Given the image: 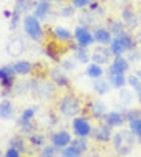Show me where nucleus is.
Masks as SVG:
<instances>
[{"label":"nucleus","instance_id":"2","mask_svg":"<svg viewBox=\"0 0 141 157\" xmlns=\"http://www.w3.org/2000/svg\"><path fill=\"white\" fill-rule=\"evenodd\" d=\"M59 110L61 114L65 117H76L79 112L82 110V103L76 95H64L59 101Z\"/></svg>","mask_w":141,"mask_h":157},{"label":"nucleus","instance_id":"7","mask_svg":"<svg viewBox=\"0 0 141 157\" xmlns=\"http://www.w3.org/2000/svg\"><path fill=\"white\" fill-rule=\"evenodd\" d=\"M110 55H112V52H110L109 47H98V48L93 50V53H91V61L95 62V64L102 65V64H107L109 62Z\"/></svg>","mask_w":141,"mask_h":157},{"label":"nucleus","instance_id":"35","mask_svg":"<svg viewBox=\"0 0 141 157\" xmlns=\"http://www.w3.org/2000/svg\"><path fill=\"white\" fill-rule=\"evenodd\" d=\"M19 24H20V14L13 10V16H11V19H9V30L14 31V30L19 27Z\"/></svg>","mask_w":141,"mask_h":157},{"label":"nucleus","instance_id":"23","mask_svg":"<svg viewBox=\"0 0 141 157\" xmlns=\"http://www.w3.org/2000/svg\"><path fill=\"white\" fill-rule=\"evenodd\" d=\"M93 89H95V92L98 95H106L109 90H110V82L106 81V79H95V82H93Z\"/></svg>","mask_w":141,"mask_h":157},{"label":"nucleus","instance_id":"31","mask_svg":"<svg viewBox=\"0 0 141 157\" xmlns=\"http://www.w3.org/2000/svg\"><path fill=\"white\" fill-rule=\"evenodd\" d=\"M58 149H59V148H56L53 143H51V145H45V146L42 148V151H40V157H56Z\"/></svg>","mask_w":141,"mask_h":157},{"label":"nucleus","instance_id":"10","mask_svg":"<svg viewBox=\"0 0 141 157\" xmlns=\"http://www.w3.org/2000/svg\"><path fill=\"white\" fill-rule=\"evenodd\" d=\"M93 137H95L98 142H102V143L110 142V139H112V126H109L107 123L99 124L95 129V132H93Z\"/></svg>","mask_w":141,"mask_h":157},{"label":"nucleus","instance_id":"19","mask_svg":"<svg viewBox=\"0 0 141 157\" xmlns=\"http://www.w3.org/2000/svg\"><path fill=\"white\" fill-rule=\"evenodd\" d=\"M93 37H95V42L98 44H110L112 42V33L107 28H96L95 33H93Z\"/></svg>","mask_w":141,"mask_h":157},{"label":"nucleus","instance_id":"45","mask_svg":"<svg viewBox=\"0 0 141 157\" xmlns=\"http://www.w3.org/2000/svg\"><path fill=\"white\" fill-rule=\"evenodd\" d=\"M36 2H48V0H36Z\"/></svg>","mask_w":141,"mask_h":157},{"label":"nucleus","instance_id":"27","mask_svg":"<svg viewBox=\"0 0 141 157\" xmlns=\"http://www.w3.org/2000/svg\"><path fill=\"white\" fill-rule=\"evenodd\" d=\"M109 48H110V52H112V55H113V56H123V53L126 52V50H124V47L121 45V42L118 40V37L112 39Z\"/></svg>","mask_w":141,"mask_h":157},{"label":"nucleus","instance_id":"20","mask_svg":"<svg viewBox=\"0 0 141 157\" xmlns=\"http://www.w3.org/2000/svg\"><path fill=\"white\" fill-rule=\"evenodd\" d=\"M25 50V42H23L20 37H16L9 42V47H8V52L11 56H20L22 52Z\"/></svg>","mask_w":141,"mask_h":157},{"label":"nucleus","instance_id":"8","mask_svg":"<svg viewBox=\"0 0 141 157\" xmlns=\"http://www.w3.org/2000/svg\"><path fill=\"white\" fill-rule=\"evenodd\" d=\"M107 78H109L110 86L112 87H116V89H123L124 84L127 82V78L124 76V73H120V72L113 70L112 67L107 70Z\"/></svg>","mask_w":141,"mask_h":157},{"label":"nucleus","instance_id":"4","mask_svg":"<svg viewBox=\"0 0 141 157\" xmlns=\"http://www.w3.org/2000/svg\"><path fill=\"white\" fill-rule=\"evenodd\" d=\"M16 70L13 69V64L0 67V86L5 89H13L16 84Z\"/></svg>","mask_w":141,"mask_h":157},{"label":"nucleus","instance_id":"6","mask_svg":"<svg viewBox=\"0 0 141 157\" xmlns=\"http://www.w3.org/2000/svg\"><path fill=\"white\" fill-rule=\"evenodd\" d=\"M72 126H73V132L76 137H87L91 134V126H90L88 120L84 117H76L73 120Z\"/></svg>","mask_w":141,"mask_h":157},{"label":"nucleus","instance_id":"43","mask_svg":"<svg viewBox=\"0 0 141 157\" xmlns=\"http://www.w3.org/2000/svg\"><path fill=\"white\" fill-rule=\"evenodd\" d=\"M3 16H5L6 19H11V16H13V11H9V10H5V11H3Z\"/></svg>","mask_w":141,"mask_h":157},{"label":"nucleus","instance_id":"33","mask_svg":"<svg viewBox=\"0 0 141 157\" xmlns=\"http://www.w3.org/2000/svg\"><path fill=\"white\" fill-rule=\"evenodd\" d=\"M36 110H37V107H27L25 110L22 112V117H20V120L22 121H33V118H34V115H36Z\"/></svg>","mask_w":141,"mask_h":157},{"label":"nucleus","instance_id":"21","mask_svg":"<svg viewBox=\"0 0 141 157\" xmlns=\"http://www.w3.org/2000/svg\"><path fill=\"white\" fill-rule=\"evenodd\" d=\"M13 115H14V106H13V103L8 101V100H3L2 103H0V118L9 120Z\"/></svg>","mask_w":141,"mask_h":157},{"label":"nucleus","instance_id":"39","mask_svg":"<svg viewBox=\"0 0 141 157\" xmlns=\"http://www.w3.org/2000/svg\"><path fill=\"white\" fill-rule=\"evenodd\" d=\"M120 98H121V101H123V103H130V101L133 100L132 94H130L129 90H126V89H121V92H120Z\"/></svg>","mask_w":141,"mask_h":157},{"label":"nucleus","instance_id":"1","mask_svg":"<svg viewBox=\"0 0 141 157\" xmlns=\"http://www.w3.org/2000/svg\"><path fill=\"white\" fill-rule=\"evenodd\" d=\"M113 146L121 155H127L135 146V134L132 131H120L113 136Z\"/></svg>","mask_w":141,"mask_h":157},{"label":"nucleus","instance_id":"13","mask_svg":"<svg viewBox=\"0 0 141 157\" xmlns=\"http://www.w3.org/2000/svg\"><path fill=\"white\" fill-rule=\"evenodd\" d=\"M13 69L16 70V73L17 75H22V76H27V75H30V73H33V70H34V65L30 62V61H16V62H13Z\"/></svg>","mask_w":141,"mask_h":157},{"label":"nucleus","instance_id":"26","mask_svg":"<svg viewBox=\"0 0 141 157\" xmlns=\"http://www.w3.org/2000/svg\"><path fill=\"white\" fill-rule=\"evenodd\" d=\"M75 58H76L79 62H82V64H87V62L91 59V55H88V50H87V47H81V45H78V48L75 50Z\"/></svg>","mask_w":141,"mask_h":157},{"label":"nucleus","instance_id":"42","mask_svg":"<svg viewBox=\"0 0 141 157\" xmlns=\"http://www.w3.org/2000/svg\"><path fill=\"white\" fill-rule=\"evenodd\" d=\"M132 89L135 90V95H136V98H138V101L141 103V81H138L135 86H132Z\"/></svg>","mask_w":141,"mask_h":157},{"label":"nucleus","instance_id":"30","mask_svg":"<svg viewBox=\"0 0 141 157\" xmlns=\"http://www.w3.org/2000/svg\"><path fill=\"white\" fill-rule=\"evenodd\" d=\"M129 126H130V131L135 134V136L138 137V140L141 142V118H133L129 121Z\"/></svg>","mask_w":141,"mask_h":157},{"label":"nucleus","instance_id":"15","mask_svg":"<svg viewBox=\"0 0 141 157\" xmlns=\"http://www.w3.org/2000/svg\"><path fill=\"white\" fill-rule=\"evenodd\" d=\"M36 3L37 2H34V0H16L13 10L17 11L20 16H23V14H27L30 10H34Z\"/></svg>","mask_w":141,"mask_h":157},{"label":"nucleus","instance_id":"16","mask_svg":"<svg viewBox=\"0 0 141 157\" xmlns=\"http://www.w3.org/2000/svg\"><path fill=\"white\" fill-rule=\"evenodd\" d=\"M104 121L109 124V126H121L124 121H126V115L120 114V112H110V114H106L104 115Z\"/></svg>","mask_w":141,"mask_h":157},{"label":"nucleus","instance_id":"24","mask_svg":"<svg viewBox=\"0 0 141 157\" xmlns=\"http://www.w3.org/2000/svg\"><path fill=\"white\" fill-rule=\"evenodd\" d=\"M85 75L90 76V78H93V79H98V78H101V76L104 75V70H102V67H101L99 64L93 62V64H90V65L87 67Z\"/></svg>","mask_w":141,"mask_h":157},{"label":"nucleus","instance_id":"14","mask_svg":"<svg viewBox=\"0 0 141 157\" xmlns=\"http://www.w3.org/2000/svg\"><path fill=\"white\" fill-rule=\"evenodd\" d=\"M51 13V5L50 2H37L36 6H34V11H33V16L39 20H43L46 19V16H48Z\"/></svg>","mask_w":141,"mask_h":157},{"label":"nucleus","instance_id":"41","mask_svg":"<svg viewBox=\"0 0 141 157\" xmlns=\"http://www.w3.org/2000/svg\"><path fill=\"white\" fill-rule=\"evenodd\" d=\"M5 157H20V151L16 148H8V151L5 152Z\"/></svg>","mask_w":141,"mask_h":157},{"label":"nucleus","instance_id":"37","mask_svg":"<svg viewBox=\"0 0 141 157\" xmlns=\"http://www.w3.org/2000/svg\"><path fill=\"white\" fill-rule=\"evenodd\" d=\"M73 145L78 148V149H81L82 152L84 151H87V140H85V137H76L75 140H73Z\"/></svg>","mask_w":141,"mask_h":157},{"label":"nucleus","instance_id":"12","mask_svg":"<svg viewBox=\"0 0 141 157\" xmlns=\"http://www.w3.org/2000/svg\"><path fill=\"white\" fill-rule=\"evenodd\" d=\"M50 78H51V81H53L56 86H61V87H70V79L67 78V75L64 73V70L51 69V70H50Z\"/></svg>","mask_w":141,"mask_h":157},{"label":"nucleus","instance_id":"9","mask_svg":"<svg viewBox=\"0 0 141 157\" xmlns=\"http://www.w3.org/2000/svg\"><path fill=\"white\" fill-rule=\"evenodd\" d=\"M70 142H72V136L67 131H59V132L53 134V137H51V143L59 149H64L65 146H68Z\"/></svg>","mask_w":141,"mask_h":157},{"label":"nucleus","instance_id":"25","mask_svg":"<svg viewBox=\"0 0 141 157\" xmlns=\"http://www.w3.org/2000/svg\"><path fill=\"white\" fill-rule=\"evenodd\" d=\"M118 37V40L121 42V45L124 47V50L127 52H130V50H133V47H135V40H133V37L130 36V34H127V33H123V34H120V36H116Z\"/></svg>","mask_w":141,"mask_h":157},{"label":"nucleus","instance_id":"34","mask_svg":"<svg viewBox=\"0 0 141 157\" xmlns=\"http://www.w3.org/2000/svg\"><path fill=\"white\" fill-rule=\"evenodd\" d=\"M9 146L19 149L20 152L25 151V142H23V139H20V137H13V139L9 140Z\"/></svg>","mask_w":141,"mask_h":157},{"label":"nucleus","instance_id":"5","mask_svg":"<svg viewBox=\"0 0 141 157\" xmlns=\"http://www.w3.org/2000/svg\"><path fill=\"white\" fill-rule=\"evenodd\" d=\"M75 39L76 42L79 44L81 47H90L93 42H95V37H93V33H90L88 27H84V25H78L75 28Z\"/></svg>","mask_w":141,"mask_h":157},{"label":"nucleus","instance_id":"3","mask_svg":"<svg viewBox=\"0 0 141 157\" xmlns=\"http://www.w3.org/2000/svg\"><path fill=\"white\" fill-rule=\"evenodd\" d=\"M23 30H25L27 36L36 42H42L45 33H43V28L40 25L39 19H36L33 14L31 16H25L23 17Z\"/></svg>","mask_w":141,"mask_h":157},{"label":"nucleus","instance_id":"18","mask_svg":"<svg viewBox=\"0 0 141 157\" xmlns=\"http://www.w3.org/2000/svg\"><path fill=\"white\" fill-rule=\"evenodd\" d=\"M88 109H90L91 117H95V118H102L106 115V104L102 101H98V100L91 101L90 106H88Z\"/></svg>","mask_w":141,"mask_h":157},{"label":"nucleus","instance_id":"44","mask_svg":"<svg viewBox=\"0 0 141 157\" xmlns=\"http://www.w3.org/2000/svg\"><path fill=\"white\" fill-rule=\"evenodd\" d=\"M135 75H136V76L141 79V70H136V73H135Z\"/></svg>","mask_w":141,"mask_h":157},{"label":"nucleus","instance_id":"22","mask_svg":"<svg viewBox=\"0 0 141 157\" xmlns=\"http://www.w3.org/2000/svg\"><path fill=\"white\" fill-rule=\"evenodd\" d=\"M112 69L116 70V72H120V73H126L129 70V61L123 56H115L113 62H112Z\"/></svg>","mask_w":141,"mask_h":157},{"label":"nucleus","instance_id":"38","mask_svg":"<svg viewBox=\"0 0 141 157\" xmlns=\"http://www.w3.org/2000/svg\"><path fill=\"white\" fill-rule=\"evenodd\" d=\"M61 67H62V70H67V72H73L76 69V64L73 61H70V59H64L61 62Z\"/></svg>","mask_w":141,"mask_h":157},{"label":"nucleus","instance_id":"11","mask_svg":"<svg viewBox=\"0 0 141 157\" xmlns=\"http://www.w3.org/2000/svg\"><path fill=\"white\" fill-rule=\"evenodd\" d=\"M50 33H51L53 37H54L56 40H59L61 44H62V42H70V40L75 37V34H73L72 31L67 30V28H64V27H54Z\"/></svg>","mask_w":141,"mask_h":157},{"label":"nucleus","instance_id":"28","mask_svg":"<svg viewBox=\"0 0 141 157\" xmlns=\"http://www.w3.org/2000/svg\"><path fill=\"white\" fill-rule=\"evenodd\" d=\"M109 31L115 36H120L124 33V25H123V22H118V20H112L110 24H109Z\"/></svg>","mask_w":141,"mask_h":157},{"label":"nucleus","instance_id":"29","mask_svg":"<svg viewBox=\"0 0 141 157\" xmlns=\"http://www.w3.org/2000/svg\"><path fill=\"white\" fill-rule=\"evenodd\" d=\"M82 151L78 149L75 145H70V146H65L62 149V157H81Z\"/></svg>","mask_w":141,"mask_h":157},{"label":"nucleus","instance_id":"36","mask_svg":"<svg viewBox=\"0 0 141 157\" xmlns=\"http://www.w3.org/2000/svg\"><path fill=\"white\" fill-rule=\"evenodd\" d=\"M75 8H76L75 5H67V6H64V8L59 10V14L62 17H72L75 14Z\"/></svg>","mask_w":141,"mask_h":157},{"label":"nucleus","instance_id":"17","mask_svg":"<svg viewBox=\"0 0 141 157\" xmlns=\"http://www.w3.org/2000/svg\"><path fill=\"white\" fill-rule=\"evenodd\" d=\"M59 40L56 42H46L45 44V53L48 58H51L53 61L59 62V56H61V47H59Z\"/></svg>","mask_w":141,"mask_h":157},{"label":"nucleus","instance_id":"40","mask_svg":"<svg viewBox=\"0 0 141 157\" xmlns=\"http://www.w3.org/2000/svg\"><path fill=\"white\" fill-rule=\"evenodd\" d=\"M91 2L93 0H72V5H75L76 8H87Z\"/></svg>","mask_w":141,"mask_h":157},{"label":"nucleus","instance_id":"32","mask_svg":"<svg viewBox=\"0 0 141 157\" xmlns=\"http://www.w3.org/2000/svg\"><path fill=\"white\" fill-rule=\"evenodd\" d=\"M30 142H31V145H33L34 148H43V145H45V137L36 132V134H31V136H30Z\"/></svg>","mask_w":141,"mask_h":157}]
</instances>
